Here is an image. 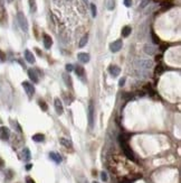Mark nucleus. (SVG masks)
Listing matches in <instances>:
<instances>
[{
    "instance_id": "36",
    "label": "nucleus",
    "mask_w": 181,
    "mask_h": 183,
    "mask_svg": "<svg viewBox=\"0 0 181 183\" xmlns=\"http://www.w3.org/2000/svg\"><path fill=\"white\" fill-rule=\"evenodd\" d=\"M31 168H33V165H31V164H28V165L26 166V170H30Z\"/></svg>"
},
{
    "instance_id": "16",
    "label": "nucleus",
    "mask_w": 181,
    "mask_h": 183,
    "mask_svg": "<svg viewBox=\"0 0 181 183\" xmlns=\"http://www.w3.org/2000/svg\"><path fill=\"white\" fill-rule=\"evenodd\" d=\"M131 32H132V28L130 26H124L122 28V36L123 37H128L130 34H131Z\"/></svg>"
},
{
    "instance_id": "9",
    "label": "nucleus",
    "mask_w": 181,
    "mask_h": 183,
    "mask_svg": "<svg viewBox=\"0 0 181 183\" xmlns=\"http://www.w3.org/2000/svg\"><path fill=\"white\" fill-rule=\"evenodd\" d=\"M43 38H44V46H45V48L49 50V48L52 47V45H53V39H52V37H51L49 35H47V34H44Z\"/></svg>"
},
{
    "instance_id": "37",
    "label": "nucleus",
    "mask_w": 181,
    "mask_h": 183,
    "mask_svg": "<svg viewBox=\"0 0 181 183\" xmlns=\"http://www.w3.org/2000/svg\"><path fill=\"white\" fill-rule=\"evenodd\" d=\"M13 0H7V2H9V3H10V2H13Z\"/></svg>"
},
{
    "instance_id": "30",
    "label": "nucleus",
    "mask_w": 181,
    "mask_h": 183,
    "mask_svg": "<svg viewBox=\"0 0 181 183\" xmlns=\"http://www.w3.org/2000/svg\"><path fill=\"white\" fill-rule=\"evenodd\" d=\"M124 5H125V7H131L132 6V0H124Z\"/></svg>"
},
{
    "instance_id": "12",
    "label": "nucleus",
    "mask_w": 181,
    "mask_h": 183,
    "mask_svg": "<svg viewBox=\"0 0 181 183\" xmlns=\"http://www.w3.org/2000/svg\"><path fill=\"white\" fill-rule=\"evenodd\" d=\"M49 157L52 158L53 161L56 163V164H59L62 161H63V158H62V156L58 154V153H56V152H51L49 153Z\"/></svg>"
},
{
    "instance_id": "6",
    "label": "nucleus",
    "mask_w": 181,
    "mask_h": 183,
    "mask_svg": "<svg viewBox=\"0 0 181 183\" xmlns=\"http://www.w3.org/2000/svg\"><path fill=\"white\" fill-rule=\"evenodd\" d=\"M94 114H95L94 106L90 104L89 106V125H90V128H93V126H94Z\"/></svg>"
},
{
    "instance_id": "27",
    "label": "nucleus",
    "mask_w": 181,
    "mask_h": 183,
    "mask_svg": "<svg viewBox=\"0 0 181 183\" xmlns=\"http://www.w3.org/2000/svg\"><path fill=\"white\" fill-rule=\"evenodd\" d=\"M151 35H152V39H153V43H154V44H158V43H159V37H156V36H155V34L153 33V32L151 33Z\"/></svg>"
},
{
    "instance_id": "33",
    "label": "nucleus",
    "mask_w": 181,
    "mask_h": 183,
    "mask_svg": "<svg viewBox=\"0 0 181 183\" xmlns=\"http://www.w3.org/2000/svg\"><path fill=\"white\" fill-rule=\"evenodd\" d=\"M124 83H125V78L121 79V80H120V82H118L120 87H123V85H124Z\"/></svg>"
},
{
    "instance_id": "40",
    "label": "nucleus",
    "mask_w": 181,
    "mask_h": 183,
    "mask_svg": "<svg viewBox=\"0 0 181 183\" xmlns=\"http://www.w3.org/2000/svg\"><path fill=\"white\" fill-rule=\"evenodd\" d=\"M0 124H1V120H0Z\"/></svg>"
},
{
    "instance_id": "17",
    "label": "nucleus",
    "mask_w": 181,
    "mask_h": 183,
    "mask_svg": "<svg viewBox=\"0 0 181 183\" xmlns=\"http://www.w3.org/2000/svg\"><path fill=\"white\" fill-rule=\"evenodd\" d=\"M75 73H76V75L77 77H83L84 75V73H85V71H84V67L83 66H79V65H77L76 66V69H75Z\"/></svg>"
},
{
    "instance_id": "14",
    "label": "nucleus",
    "mask_w": 181,
    "mask_h": 183,
    "mask_svg": "<svg viewBox=\"0 0 181 183\" xmlns=\"http://www.w3.org/2000/svg\"><path fill=\"white\" fill-rule=\"evenodd\" d=\"M25 59H26V61L28 62V63H35V56H34V54L30 52V51H28V50H26L25 51Z\"/></svg>"
},
{
    "instance_id": "21",
    "label": "nucleus",
    "mask_w": 181,
    "mask_h": 183,
    "mask_svg": "<svg viewBox=\"0 0 181 183\" xmlns=\"http://www.w3.org/2000/svg\"><path fill=\"white\" fill-rule=\"evenodd\" d=\"M61 143L64 145L65 147H67V148H72V147H73L72 142L68 141V139H66V138H61Z\"/></svg>"
},
{
    "instance_id": "31",
    "label": "nucleus",
    "mask_w": 181,
    "mask_h": 183,
    "mask_svg": "<svg viewBox=\"0 0 181 183\" xmlns=\"http://www.w3.org/2000/svg\"><path fill=\"white\" fill-rule=\"evenodd\" d=\"M73 69H74V66L72 65V64H67V65H66V70H67L68 72H71V71H73Z\"/></svg>"
},
{
    "instance_id": "26",
    "label": "nucleus",
    "mask_w": 181,
    "mask_h": 183,
    "mask_svg": "<svg viewBox=\"0 0 181 183\" xmlns=\"http://www.w3.org/2000/svg\"><path fill=\"white\" fill-rule=\"evenodd\" d=\"M114 7H115V5H114V0H110L108 6H107L108 10H113V9H114Z\"/></svg>"
},
{
    "instance_id": "35",
    "label": "nucleus",
    "mask_w": 181,
    "mask_h": 183,
    "mask_svg": "<svg viewBox=\"0 0 181 183\" xmlns=\"http://www.w3.org/2000/svg\"><path fill=\"white\" fill-rule=\"evenodd\" d=\"M3 164H5V163H3V161H2V158L0 157V169H2V168H3Z\"/></svg>"
},
{
    "instance_id": "25",
    "label": "nucleus",
    "mask_w": 181,
    "mask_h": 183,
    "mask_svg": "<svg viewBox=\"0 0 181 183\" xmlns=\"http://www.w3.org/2000/svg\"><path fill=\"white\" fill-rule=\"evenodd\" d=\"M38 104H39V107L41 108V110L46 111V110L48 109V107H47V105H46V102H45V101H43V100H39Z\"/></svg>"
},
{
    "instance_id": "15",
    "label": "nucleus",
    "mask_w": 181,
    "mask_h": 183,
    "mask_svg": "<svg viewBox=\"0 0 181 183\" xmlns=\"http://www.w3.org/2000/svg\"><path fill=\"white\" fill-rule=\"evenodd\" d=\"M144 52L149 55H153L155 53V47L152 45H149V44H145L144 45Z\"/></svg>"
},
{
    "instance_id": "8",
    "label": "nucleus",
    "mask_w": 181,
    "mask_h": 183,
    "mask_svg": "<svg viewBox=\"0 0 181 183\" xmlns=\"http://www.w3.org/2000/svg\"><path fill=\"white\" fill-rule=\"evenodd\" d=\"M54 104H55V110H56V112L58 114V115H62L63 112H64V108H63V105H62V101L59 100V98H56L55 99V101H54Z\"/></svg>"
},
{
    "instance_id": "1",
    "label": "nucleus",
    "mask_w": 181,
    "mask_h": 183,
    "mask_svg": "<svg viewBox=\"0 0 181 183\" xmlns=\"http://www.w3.org/2000/svg\"><path fill=\"white\" fill-rule=\"evenodd\" d=\"M17 20H18V24H19L20 28H21L25 33H27V32H28V22H27L26 16L23 13L19 11V13H17Z\"/></svg>"
},
{
    "instance_id": "7",
    "label": "nucleus",
    "mask_w": 181,
    "mask_h": 183,
    "mask_svg": "<svg viewBox=\"0 0 181 183\" xmlns=\"http://www.w3.org/2000/svg\"><path fill=\"white\" fill-rule=\"evenodd\" d=\"M9 136H10V131L7 127H0V139L8 141Z\"/></svg>"
},
{
    "instance_id": "22",
    "label": "nucleus",
    "mask_w": 181,
    "mask_h": 183,
    "mask_svg": "<svg viewBox=\"0 0 181 183\" xmlns=\"http://www.w3.org/2000/svg\"><path fill=\"white\" fill-rule=\"evenodd\" d=\"M87 40H89V36L87 35H84L82 39L79 40V47H84L86 44H87Z\"/></svg>"
},
{
    "instance_id": "32",
    "label": "nucleus",
    "mask_w": 181,
    "mask_h": 183,
    "mask_svg": "<svg viewBox=\"0 0 181 183\" xmlns=\"http://www.w3.org/2000/svg\"><path fill=\"white\" fill-rule=\"evenodd\" d=\"M26 183H36V182H35V181H34V180H33L30 176H27V178H26Z\"/></svg>"
},
{
    "instance_id": "18",
    "label": "nucleus",
    "mask_w": 181,
    "mask_h": 183,
    "mask_svg": "<svg viewBox=\"0 0 181 183\" xmlns=\"http://www.w3.org/2000/svg\"><path fill=\"white\" fill-rule=\"evenodd\" d=\"M44 139H45V136H44L43 134H35V135L33 136V141H35V142H37V143L43 142Z\"/></svg>"
},
{
    "instance_id": "39",
    "label": "nucleus",
    "mask_w": 181,
    "mask_h": 183,
    "mask_svg": "<svg viewBox=\"0 0 181 183\" xmlns=\"http://www.w3.org/2000/svg\"><path fill=\"white\" fill-rule=\"evenodd\" d=\"M93 183H98V182H96V181H94V182H93Z\"/></svg>"
},
{
    "instance_id": "34",
    "label": "nucleus",
    "mask_w": 181,
    "mask_h": 183,
    "mask_svg": "<svg viewBox=\"0 0 181 183\" xmlns=\"http://www.w3.org/2000/svg\"><path fill=\"white\" fill-rule=\"evenodd\" d=\"M148 3H149V0H143L142 3H141V8H144V7H145Z\"/></svg>"
},
{
    "instance_id": "23",
    "label": "nucleus",
    "mask_w": 181,
    "mask_h": 183,
    "mask_svg": "<svg viewBox=\"0 0 181 183\" xmlns=\"http://www.w3.org/2000/svg\"><path fill=\"white\" fill-rule=\"evenodd\" d=\"M63 78H64L65 80V83H66L69 88H72V80H71V77L67 75V74H63Z\"/></svg>"
},
{
    "instance_id": "24",
    "label": "nucleus",
    "mask_w": 181,
    "mask_h": 183,
    "mask_svg": "<svg viewBox=\"0 0 181 183\" xmlns=\"http://www.w3.org/2000/svg\"><path fill=\"white\" fill-rule=\"evenodd\" d=\"M90 11H92V16H93V17H96V15H97V9H96L95 3H90Z\"/></svg>"
},
{
    "instance_id": "5",
    "label": "nucleus",
    "mask_w": 181,
    "mask_h": 183,
    "mask_svg": "<svg viewBox=\"0 0 181 183\" xmlns=\"http://www.w3.org/2000/svg\"><path fill=\"white\" fill-rule=\"evenodd\" d=\"M23 87H24L25 91H26V93L29 96V97H31V96L35 93V88H34V85H33L31 83H29L28 81H24V82H23Z\"/></svg>"
},
{
    "instance_id": "11",
    "label": "nucleus",
    "mask_w": 181,
    "mask_h": 183,
    "mask_svg": "<svg viewBox=\"0 0 181 183\" xmlns=\"http://www.w3.org/2000/svg\"><path fill=\"white\" fill-rule=\"evenodd\" d=\"M108 72L111 73V75L112 77H118V74H120V72H121V69L116 65H111L108 67Z\"/></svg>"
},
{
    "instance_id": "13",
    "label": "nucleus",
    "mask_w": 181,
    "mask_h": 183,
    "mask_svg": "<svg viewBox=\"0 0 181 183\" xmlns=\"http://www.w3.org/2000/svg\"><path fill=\"white\" fill-rule=\"evenodd\" d=\"M28 77H29V79H30V80H31L34 83H38V82H39L38 77H37L36 72H35L33 69H29V70H28Z\"/></svg>"
},
{
    "instance_id": "20",
    "label": "nucleus",
    "mask_w": 181,
    "mask_h": 183,
    "mask_svg": "<svg viewBox=\"0 0 181 183\" xmlns=\"http://www.w3.org/2000/svg\"><path fill=\"white\" fill-rule=\"evenodd\" d=\"M29 1V7H30V11L35 13L37 10V5H36V0H28Z\"/></svg>"
},
{
    "instance_id": "3",
    "label": "nucleus",
    "mask_w": 181,
    "mask_h": 183,
    "mask_svg": "<svg viewBox=\"0 0 181 183\" xmlns=\"http://www.w3.org/2000/svg\"><path fill=\"white\" fill-rule=\"evenodd\" d=\"M120 143H121V146H122V148H123V152H124V154L129 157L130 159H134L133 152L131 151V148L129 147V145L125 143V141H124L122 137H120Z\"/></svg>"
},
{
    "instance_id": "2",
    "label": "nucleus",
    "mask_w": 181,
    "mask_h": 183,
    "mask_svg": "<svg viewBox=\"0 0 181 183\" xmlns=\"http://www.w3.org/2000/svg\"><path fill=\"white\" fill-rule=\"evenodd\" d=\"M135 65L138 66L140 70H146V69H151L153 63L151 60H144V59H141V60H138L135 62Z\"/></svg>"
},
{
    "instance_id": "10",
    "label": "nucleus",
    "mask_w": 181,
    "mask_h": 183,
    "mask_svg": "<svg viewBox=\"0 0 181 183\" xmlns=\"http://www.w3.org/2000/svg\"><path fill=\"white\" fill-rule=\"evenodd\" d=\"M77 59L82 62V63H87V62H90V56L89 53H78Z\"/></svg>"
},
{
    "instance_id": "29",
    "label": "nucleus",
    "mask_w": 181,
    "mask_h": 183,
    "mask_svg": "<svg viewBox=\"0 0 181 183\" xmlns=\"http://www.w3.org/2000/svg\"><path fill=\"white\" fill-rule=\"evenodd\" d=\"M101 178H102L103 181H107V174H106L105 172H102V173H101Z\"/></svg>"
},
{
    "instance_id": "4",
    "label": "nucleus",
    "mask_w": 181,
    "mask_h": 183,
    "mask_svg": "<svg viewBox=\"0 0 181 183\" xmlns=\"http://www.w3.org/2000/svg\"><path fill=\"white\" fill-rule=\"evenodd\" d=\"M122 45H123L122 39H116L115 42H113V43L110 44V50H111V52L116 53L122 48Z\"/></svg>"
},
{
    "instance_id": "19",
    "label": "nucleus",
    "mask_w": 181,
    "mask_h": 183,
    "mask_svg": "<svg viewBox=\"0 0 181 183\" xmlns=\"http://www.w3.org/2000/svg\"><path fill=\"white\" fill-rule=\"evenodd\" d=\"M23 157H24V159L27 161V162L30 159L31 155H30V151H29L28 148H24V151H23Z\"/></svg>"
},
{
    "instance_id": "38",
    "label": "nucleus",
    "mask_w": 181,
    "mask_h": 183,
    "mask_svg": "<svg viewBox=\"0 0 181 183\" xmlns=\"http://www.w3.org/2000/svg\"><path fill=\"white\" fill-rule=\"evenodd\" d=\"M83 1H84V2H85V3H87V0H83Z\"/></svg>"
},
{
    "instance_id": "28",
    "label": "nucleus",
    "mask_w": 181,
    "mask_h": 183,
    "mask_svg": "<svg viewBox=\"0 0 181 183\" xmlns=\"http://www.w3.org/2000/svg\"><path fill=\"white\" fill-rule=\"evenodd\" d=\"M5 60H6V54L0 50V62H3Z\"/></svg>"
}]
</instances>
